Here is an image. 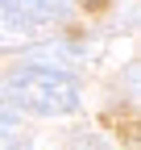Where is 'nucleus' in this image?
<instances>
[{
  "label": "nucleus",
  "instance_id": "1",
  "mask_svg": "<svg viewBox=\"0 0 141 150\" xmlns=\"http://www.w3.org/2000/svg\"><path fill=\"white\" fill-rule=\"evenodd\" d=\"M4 96L13 104H21L29 112H42V117H62V112H75L83 92L79 83L70 79L66 71L58 67H38V63H25V67H13L4 75Z\"/></svg>",
  "mask_w": 141,
  "mask_h": 150
},
{
  "label": "nucleus",
  "instance_id": "2",
  "mask_svg": "<svg viewBox=\"0 0 141 150\" xmlns=\"http://www.w3.org/2000/svg\"><path fill=\"white\" fill-rule=\"evenodd\" d=\"M70 0H0V17L8 25H50V21H66L70 17Z\"/></svg>",
  "mask_w": 141,
  "mask_h": 150
},
{
  "label": "nucleus",
  "instance_id": "3",
  "mask_svg": "<svg viewBox=\"0 0 141 150\" xmlns=\"http://www.w3.org/2000/svg\"><path fill=\"white\" fill-rule=\"evenodd\" d=\"M96 54H100V46H87V42H33V46H21V59L38 63V67H75V63L96 59Z\"/></svg>",
  "mask_w": 141,
  "mask_h": 150
},
{
  "label": "nucleus",
  "instance_id": "4",
  "mask_svg": "<svg viewBox=\"0 0 141 150\" xmlns=\"http://www.w3.org/2000/svg\"><path fill=\"white\" fill-rule=\"evenodd\" d=\"M21 146V121L8 104H0V150H17Z\"/></svg>",
  "mask_w": 141,
  "mask_h": 150
},
{
  "label": "nucleus",
  "instance_id": "5",
  "mask_svg": "<svg viewBox=\"0 0 141 150\" xmlns=\"http://www.w3.org/2000/svg\"><path fill=\"white\" fill-rule=\"evenodd\" d=\"M29 42H33V29L8 25L4 17H0V50H21V46H29Z\"/></svg>",
  "mask_w": 141,
  "mask_h": 150
},
{
  "label": "nucleus",
  "instance_id": "6",
  "mask_svg": "<svg viewBox=\"0 0 141 150\" xmlns=\"http://www.w3.org/2000/svg\"><path fill=\"white\" fill-rule=\"evenodd\" d=\"M83 4H87V8H104L108 0H83Z\"/></svg>",
  "mask_w": 141,
  "mask_h": 150
}]
</instances>
